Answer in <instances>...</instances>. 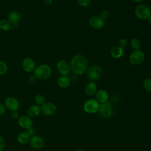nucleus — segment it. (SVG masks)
<instances>
[{"instance_id":"f704fd0d","label":"nucleus","mask_w":151,"mask_h":151,"mask_svg":"<svg viewBox=\"0 0 151 151\" xmlns=\"http://www.w3.org/2000/svg\"><path fill=\"white\" fill-rule=\"evenodd\" d=\"M42 2L45 5H50L52 3L53 0H42Z\"/></svg>"},{"instance_id":"6e6552de","label":"nucleus","mask_w":151,"mask_h":151,"mask_svg":"<svg viewBox=\"0 0 151 151\" xmlns=\"http://www.w3.org/2000/svg\"><path fill=\"white\" fill-rule=\"evenodd\" d=\"M56 69L61 76H67L71 71L70 64L65 60H60L56 64Z\"/></svg>"},{"instance_id":"a211bd4d","label":"nucleus","mask_w":151,"mask_h":151,"mask_svg":"<svg viewBox=\"0 0 151 151\" xmlns=\"http://www.w3.org/2000/svg\"><path fill=\"white\" fill-rule=\"evenodd\" d=\"M97 91V84L94 81H90L85 87V93L88 96H93Z\"/></svg>"},{"instance_id":"423d86ee","label":"nucleus","mask_w":151,"mask_h":151,"mask_svg":"<svg viewBox=\"0 0 151 151\" xmlns=\"http://www.w3.org/2000/svg\"><path fill=\"white\" fill-rule=\"evenodd\" d=\"M100 107V103L94 99H89L87 100L83 104L84 110L90 114L95 113L98 111Z\"/></svg>"},{"instance_id":"0eeeda50","label":"nucleus","mask_w":151,"mask_h":151,"mask_svg":"<svg viewBox=\"0 0 151 151\" xmlns=\"http://www.w3.org/2000/svg\"><path fill=\"white\" fill-rule=\"evenodd\" d=\"M97 112L101 117L104 119H108L113 114L112 106L109 101L100 104V107Z\"/></svg>"},{"instance_id":"20e7f679","label":"nucleus","mask_w":151,"mask_h":151,"mask_svg":"<svg viewBox=\"0 0 151 151\" xmlns=\"http://www.w3.org/2000/svg\"><path fill=\"white\" fill-rule=\"evenodd\" d=\"M136 17L140 19H147L151 15L150 8L145 4H139L134 8Z\"/></svg>"},{"instance_id":"f257e3e1","label":"nucleus","mask_w":151,"mask_h":151,"mask_svg":"<svg viewBox=\"0 0 151 151\" xmlns=\"http://www.w3.org/2000/svg\"><path fill=\"white\" fill-rule=\"evenodd\" d=\"M71 71L76 76H81L85 73L88 67V62L86 57L83 54H76L71 59Z\"/></svg>"},{"instance_id":"ddd939ff","label":"nucleus","mask_w":151,"mask_h":151,"mask_svg":"<svg viewBox=\"0 0 151 151\" xmlns=\"http://www.w3.org/2000/svg\"><path fill=\"white\" fill-rule=\"evenodd\" d=\"M29 144L34 149H40L44 145V139L40 136H32L29 139Z\"/></svg>"},{"instance_id":"9b49d317","label":"nucleus","mask_w":151,"mask_h":151,"mask_svg":"<svg viewBox=\"0 0 151 151\" xmlns=\"http://www.w3.org/2000/svg\"><path fill=\"white\" fill-rule=\"evenodd\" d=\"M22 67L25 72L32 73L36 67L35 63L32 58L26 57L22 60Z\"/></svg>"},{"instance_id":"393cba45","label":"nucleus","mask_w":151,"mask_h":151,"mask_svg":"<svg viewBox=\"0 0 151 151\" xmlns=\"http://www.w3.org/2000/svg\"><path fill=\"white\" fill-rule=\"evenodd\" d=\"M143 88L149 93H151V78H147L143 81Z\"/></svg>"},{"instance_id":"c85d7f7f","label":"nucleus","mask_w":151,"mask_h":151,"mask_svg":"<svg viewBox=\"0 0 151 151\" xmlns=\"http://www.w3.org/2000/svg\"><path fill=\"white\" fill-rule=\"evenodd\" d=\"M127 45V41L125 38H121L118 42V46L122 48L123 49L125 48Z\"/></svg>"},{"instance_id":"b1692460","label":"nucleus","mask_w":151,"mask_h":151,"mask_svg":"<svg viewBox=\"0 0 151 151\" xmlns=\"http://www.w3.org/2000/svg\"><path fill=\"white\" fill-rule=\"evenodd\" d=\"M35 103L40 106H42L45 103V97L42 94H37L34 99Z\"/></svg>"},{"instance_id":"72a5a7b5","label":"nucleus","mask_w":151,"mask_h":151,"mask_svg":"<svg viewBox=\"0 0 151 151\" xmlns=\"http://www.w3.org/2000/svg\"><path fill=\"white\" fill-rule=\"evenodd\" d=\"M11 116V117L13 119H17L18 118V112L17 111H12Z\"/></svg>"},{"instance_id":"aec40b11","label":"nucleus","mask_w":151,"mask_h":151,"mask_svg":"<svg viewBox=\"0 0 151 151\" xmlns=\"http://www.w3.org/2000/svg\"><path fill=\"white\" fill-rule=\"evenodd\" d=\"M123 54L124 50L119 46H116L113 47L110 51V54L111 57L116 59L121 58L123 55Z\"/></svg>"},{"instance_id":"f8f14e48","label":"nucleus","mask_w":151,"mask_h":151,"mask_svg":"<svg viewBox=\"0 0 151 151\" xmlns=\"http://www.w3.org/2000/svg\"><path fill=\"white\" fill-rule=\"evenodd\" d=\"M41 108V111L45 116H52L57 110L56 106L51 102L45 103Z\"/></svg>"},{"instance_id":"2eb2a0df","label":"nucleus","mask_w":151,"mask_h":151,"mask_svg":"<svg viewBox=\"0 0 151 151\" xmlns=\"http://www.w3.org/2000/svg\"><path fill=\"white\" fill-rule=\"evenodd\" d=\"M95 95L96 100L100 104L106 103L109 100L108 93L104 90L100 89L97 90Z\"/></svg>"},{"instance_id":"a878e982","label":"nucleus","mask_w":151,"mask_h":151,"mask_svg":"<svg viewBox=\"0 0 151 151\" xmlns=\"http://www.w3.org/2000/svg\"><path fill=\"white\" fill-rule=\"evenodd\" d=\"M8 68L7 64L5 61L0 60V76L5 74L7 72Z\"/></svg>"},{"instance_id":"c756f323","label":"nucleus","mask_w":151,"mask_h":151,"mask_svg":"<svg viewBox=\"0 0 151 151\" xmlns=\"http://www.w3.org/2000/svg\"><path fill=\"white\" fill-rule=\"evenodd\" d=\"M5 142L4 138L0 136V151H3L5 149Z\"/></svg>"},{"instance_id":"cd10ccee","label":"nucleus","mask_w":151,"mask_h":151,"mask_svg":"<svg viewBox=\"0 0 151 151\" xmlns=\"http://www.w3.org/2000/svg\"><path fill=\"white\" fill-rule=\"evenodd\" d=\"M109 15H110V13H109V11L107 9H104L103 10L100 14V17L103 18V19H107L109 17Z\"/></svg>"},{"instance_id":"2f4dec72","label":"nucleus","mask_w":151,"mask_h":151,"mask_svg":"<svg viewBox=\"0 0 151 151\" xmlns=\"http://www.w3.org/2000/svg\"><path fill=\"white\" fill-rule=\"evenodd\" d=\"M6 110V107L4 104L0 103V115H3L5 114Z\"/></svg>"},{"instance_id":"bb28decb","label":"nucleus","mask_w":151,"mask_h":151,"mask_svg":"<svg viewBox=\"0 0 151 151\" xmlns=\"http://www.w3.org/2000/svg\"><path fill=\"white\" fill-rule=\"evenodd\" d=\"M91 0H77L79 5L83 7L87 6L91 2Z\"/></svg>"},{"instance_id":"9d476101","label":"nucleus","mask_w":151,"mask_h":151,"mask_svg":"<svg viewBox=\"0 0 151 151\" xmlns=\"http://www.w3.org/2000/svg\"><path fill=\"white\" fill-rule=\"evenodd\" d=\"M5 106L6 109L11 111H17L19 107V103L18 100L14 97H8L5 100Z\"/></svg>"},{"instance_id":"7c9ffc66","label":"nucleus","mask_w":151,"mask_h":151,"mask_svg":"<svg viewBox=\"0 0 151 151\" xmlns=\"http://www.w3.org/2000/svg\"><path fill=\"white\" fill-rule=\"evenodd\" d=\"M35 132V129L32 126V127H31L30 128L27 129V132H27L29 136H32L34 134Z\"/></svg>"},{"instance_id":"f03ea898","label":"nucleus","mask_w":151,"mask_h":151,"mask_svg":"<svg viewBox=\"0 0 151 151\" xmlns=\"http://www.w3.org/2000/svg\"><path fill=\"white\" fill-rule=\"evenodd\" d=\"M34 75L37 79L45 80L48 79L52 74V69L46 64H41L37 66L34 70Z\"/></svg>"},{"instance_id":"4468645a","label":"nucleus","mask_w":151,"mask_h":151,"mask_svg":"<svg viewBox=\"0 0 151 151\" xmlns=\"http://www.w3.org/2000/svg\"><path fill=\"white\" fill-rule=\"evenodd\" d=\"M18 124L22 128L28 129L32 126L33 122L32 119L27 116H22L18 119Z\"/></svg>"},{"instance_id":"c9c22d12","label":"nucleus","mask_w":151,"mask_h":151,"mask_svg":"<svg viewBox=\"0 0 151 151\" xmlns=\"http://www.w3.org/2000/svg\"><path fill=\"white\" fill-rule=\"evenodd\" d=\"M132 1H133L134 2H136V3H140L143 1V0H132Z\"/></svg>"},{"instance_id":"7ed1b4c3","label":"nucleus","mask_w":151,"mask_h":151,"mask_svg":"<svg viewBox=\"0 0 151 151\" xmlns=\"http://www.w3.org/2000/svg\"><path fill=\"white\" fill-rule=\"evenodd\" d=\"M86 73L88 80L95 82L102 75L103 68L98 64H94L88 67Z\"/></svg>"},{"instance_id":"dca6fc26","label":"nucleus","mask_w":151,"mask_h":151,"mask_svg":"<svg viewBox=\"0 0 151 151\" xmlns=\"http://www.w3.org/2000/svg\"><path fill=\"white\" fill-rule=\"evenodd\" d=\"M21 19V15L20 13L16 11H12L10 12L8 15V20L13 25H17Z\"/></svg>"},{"instance_id":"473e14b6","label":"nucleus","mask_w":151,"mask_h":151,"mask_svg":"<svg viewBox=\"0 0 151 151\" xmlns=\"http://www.w3.org/2000/svg\"><path fill=\"white\" fill-rule=\"evenodd\" d=\"M37 80V78L35 77V76L33 74V75H31L29 78H28V81H29V83H34Z\"/></svg>"},{"instance_id":"4c0bfd02","label":"nucleus","mask_w":151,"mask_h":151,"mask_svg":"<svg viewBox=\"0 0 151 151\" xmlns=\"http://www.w3.org/2000/svg\"><path fill=\"white\" fill-rule=\"evenodd\" d=\"M75 151H84V150H83V149H78L76 150Z\"/></svg>"},{"instance_id":"1a4fd4ad","label":"nucleus","mask_w":151,"mask_h":151,"mask_svg":"<svg viewBox=\"0 0 151 151\" xmlns=\"http://www.w3.org/2000/svg\"><path fill=\"white\" fill-rule=\"evenodd\" d=\"M88 24L91 27L96 29H100L103 28L105 25V20L100 16L94 15L90 18Z\"/></svg>"},{"instance_id":"5701e85b","label":"nucleus","mask_w":151,"mask_h":151,"mask_svg":"<svg viewBox=\"0 0 151 151\" xmlns=\"http://www.w3.org/2000/svg\"><path fill=\"white\" fill-rule=\"evenodd\" d=\"M130 46L134 50H140L142 46L141 42L138 38H133L130 41Z\"/></svg>"},{"instance_id":"412c9836","label":"nucleus","mask_w":151,"mask_h":151,"mask_svg":"<svg viewBox=\"0 0 151 151\" xmlns=\"http://www.w3.org/2000/svg\"><path fill=\"white\" fill-rule=\"evenodd\" d=\"M30 139V136L27 132H22L18 134L17 137V141L19 143L24 145L27 143Z\"/></svg>"},{"instance_id":"58836bf2","label":"nucleus","mask_w":151,"mask_h":151,"mask_svg":"<svg viewBox=\"0 0 151 151\" xmlns=\"http://www.w3.org/2000/svg\"><path fill=\"white\" fill-rule=\"evenodd\" d=\"M150 8V12H151V5H150V6L149 7Z\"/></svg>"},{"instance_id":"39448f33","label":"nucleus","mask_w":151,"mask_h":151,"mask_svg":"<svg viewBox=\"0 0 151 151\" xmlns=\"http://www.w3.org/2000/svg\"><path fill=\"white\" fill-rule=\"evenodd\" d=\"M145 58V53L142 50H133L129 56V62L133 65H139L144 61Z\"/></svg>"},{"instance_id":"e433bc0d","label":"nucleus","mask_w":151,"mask_h":151,"mask_svg":"<svg viewBox=\"0 0 151 151\" xmlns=\"http://www.w3.org/2000/svg\"><path fill=\"white\" fill-rule=\"evenodd\" d=\"M147 19H148V21H149V22L150 24H151V15H150V17H149V18H148Z\"/></svg>"},{"instance_id":"6ab92c4d","label":"nucleus","mask_w":151,"mask_h":151,"mask_svg":"<svg viewBox=\"0 0 151 151\" xmlns=\"http://www.w3.org/2000/svg\"><path fill=\"white\" fill-rule=\"evenodd\" d=\"M70 79L67 76H61L57 79V84L62 88H68L70 86Z\"/></svg>"},{"instance_id":"f3484780","label":"nucleus","mask_w":151,"mask_h":151,"mask_svg":"<svg viewBox=\"0 0 151 151\" xmlns=\"http://www.w3.org/2000/svg\"><path fill=\"white\" fill-rule=\"evenodd\" d=\"M41 111V108L37 104L30 106L27 109V114L30 117H36L40 115Z\"/></svg>"},{"instance_id":"4be33fe9","label":"nucleus","mask_w":151,"mask_h":151,"mask_svg":"<svg viewBox=\"0 0 151 151\" xmlns=\"http://www.w3.org/2000/svg\"><path fill=\"white\" fill-rule=\"evenodd\" d=\"M12 28V24L8 19H1L0 21V29L4 31H9Z\"/></svg>"}]
</instances>
